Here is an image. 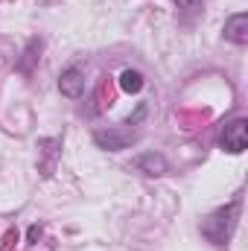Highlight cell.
<instances>
[{
    "instance_id": "obj_1",
    "label": "cell",
    "mask_w": 248,
    "mask_h": 251,
    "mask_svg": "<svg viewBox=\"0 0 248 251\" xmlns=\"http://www.w3.org/2000/svg\"><path fill=\"white\" fill-rule=\"evenodd\" d=\"M240 204H243V199H240V196H234V201H231V204H222V207H216L213 213H207V216L201 219V237H204V240H210L213 246H225V243L231 240L234 228H237Z\"/></svg>"
},
{
    "instance_id": "obj_2",
    "label": "cell",
    "mask_w": 248,
    "mask_h": 251,
    "mask_svg": "<svg viewBox=\"0 0 248 251\" xmlns=\"http://www.w3.org/2000/svg\"><path fill=\"white\" fill-rule=\"evenodd\" d=\"M143 114H146V105H140L137 108V114H134V120H125L123 128H108V131H97L94 134V140L102 146V149H108V152H120V149H125L128 143H131V131H128V126L137 123V120H143Z\"/></svg>"
},
{
    "instance_id": "obj_3",
    "label": "cell",
    "mask_w": 248,
    "mask_h": 251,
    "mask_svg": "<svg viewBox=\"0 0 248 251\" xmlns=\"http://www.w3.org/2000/svg\"><path fill=\"white\" fill-rule=\"evenodd\" d=\"M246 143H248V120L246 117H237V120H231V123L222 126V131H219V146H222L225 152L240 155V152H246Z\"/></svg>"
},
{
    "instance_id": "obj_4",
    "label": "cell",
    "mask_w": 248,
    "mask_h": 251,
    "mask_svg": "<svg viewBox=\"0 0 248 251\" xmlns=\"http://www.w3.org/2000/svg\"><path fill=\"white\" fill-rule=\"evenodd\" d=\"M59 91H62L67 100H79L85 94V70L79 64H70L64 67L62 76H59Z\"/></svg>"
},
{
    "instance_id": "obj_5",
    "label": "cell",
    "mask_w": 248,
    "mask_h": 251,
    "mask_svg": "<svg viewBox=\"0 0 248 251\" xmlns=\"http://www.w3.org/2000/svg\"><path fill=\"white\" fill-rule=\"evenodd\" d=\"M225 38L231 41V44H248V15L246 12H237V15H231L228 21H225Z\"/></svg>"
},
{
    "instance_id": "obj_6",
    "label": "cell",
    "mask_w": 248,
    "mask_h": 251,
    "mask_svg": "<svg viewBox=\"0 0 248 251\" xmlns=\"http://www.w3.org/2000/svg\"><path fill=\"white\" fill-rule=\"evenodd\" d=\"M134 167H137L140 173H146V176H164V173L170 170L167 158L158 155V152H146V155H140V158L134 161Z\"/></svg>"
},
{
    "instance_id": "obj_7",
    "label": "cell",
    "mask_w": 248,
    "mask_h": 251,
    "mask_svg": "<svg viewBox=\"0 0 248 251\" xmlns=\"http://www.w3.org/2000/svg\"><path fill=\"white\" fill-rule=\"evenodd\" d=\"M143 73L140 70H123L120 73V88H123L125 94H137V91H143Z\"/></svg>"
},
{
    "instance_id": "obj_8",
    "label": "cell",
    "mask_w": 248,
    "mask_h": 251,
    "mask_svg": "<svg viewBox=\"0 0 248 251\" xmlns=\"http://www.w3.org/2000/svg\"><path fill=\"white\" fill-rule=\"evenodd\" d=\"M175 6H178V12H184V15H198L201 9H204V0H173Z\"/></svg>"
}]
</instances>
